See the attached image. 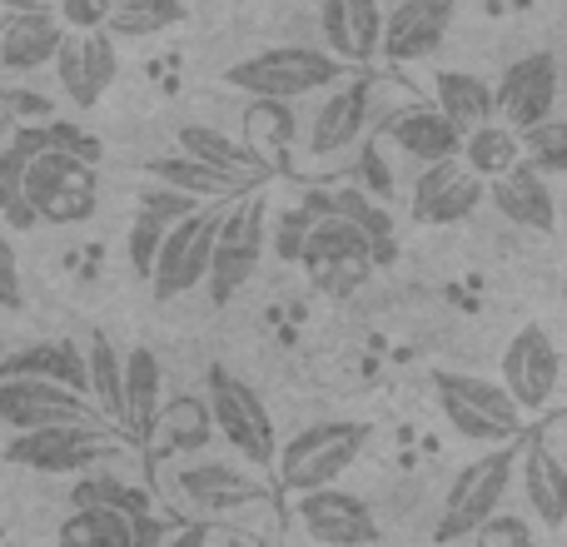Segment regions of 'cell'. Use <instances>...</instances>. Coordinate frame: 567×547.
<instances>
[{
	"label": "cell",
	"mask_w": 567,
	"mask_h": 547,
	"mask_svg": "<svg viewBox=\"0 0 567 547\" xmlns=\"http://www.w3.org/2000/svg\"><path fill=\"white\" fill-rule=\"evenodd\" d=\"M349 75H353V65H343L323 45H269L259 55L229 65L225 85L245 90L249 100H284V105H293V100L313 95V90H329Z\"/></svg>",
	"instance_id": "obj_1"
},
{
	"label": "cell",
	"mask_w": 567,
	"mask_h": 547,
	"mask_svg": "<svg viewBox=\"0 0 567 547\" xmlns=\"http://www.w3.org/2000/svg\"><path fill=\"white\" fill-rule=\"evenodd\" d=\"M369 448V423L359 419H323L309 423L303 433H293L289 443L275 448V478L279 488L289 493H309V488H329L343 473L359 463V453Z\"/></svg>",
	"instance_id": "obj_2"
},
{
	"label": "cell",
	"mask_w": 567,
	"mask_h": 547,
	"mask_svg": "<svg viewBox=\"0 0 567 547\" xmlns=\"http://www.w3.org/2000/svg\"><path fill=\"white\" fill-rule=\"evenodd\" d=\"M373 259H379V245L359 225H349L339 215H309V229H303L299 245V269L309 274V283L319 293H329V299L359 293L373 279Z\"/></svg>",
	"instance_id": "obj_3"
},
{
	"label": "cell",
	"mask_w": 567,
	"mask_h": 547,
	"mask_svg": "<svg viewBox=\"0 0 567 547\" xmlns=\"http://www.w3.org/2000/svg\"><path fill=\"white\" fill-rule=\"evenodd\" d=\"M433 393H439V409L449 419L453 433L473 443H513L523 438V409L508 399L498 379H483V373H453V369H433Z\"/></svg>",
	"instance_id": "obj_4"
},
{
	"label": "cell",
	"mask_w": 567,
	"mask_h": 547,
	"mask_svg": "<svg viewBox=\"0 0 567 547\" xmlns=\"http://www.w3.org/2000/svg\"><path fill=\"white\" fill-rule=\"evenodd\" d=\"M20 189L35 209V225H85L100 209V169L60 149H40L20 175Z\"/></svg>",
	"instance_id": "obj_5"
},
{
	"label": "cell",
	"mask_w": 567,
	"mask_h": 547,
	"mask_svg": "<svg viewBox=\"0 0 567 547\" xmlns=\"http://www.w3.org/2000/svg\"><path fill=\"white\" fill-rule=\"evenodd\" d=\"M269 245V209H265V195H239V205L219 209V229H215V249H209V303L225 309L259 269V255Z\"/></svg>",
	"instance_id": "obj_6"
},
{
	"label": "cell",
	"mask_w": 567,
	"mask_h": 547,
	"mask_svg": "<svg viewBox=\"0 0 567 547\" xmlns=\"http://www.w3.org/2000/svg\"><path fill=\"white\" fill-rule=\"evenodd\" d=\"M205 409H209V429H215L239 458H249V468H269V463H275V448H279L275 419H269L265 399H259L245 379H235L229 369H209Z\"/></svg>",
	"instance_id": "obj_7"
},
{
	"label": "cell",
	"mask_w": 567,
	"mask_h": 547,
	"mask_svg": "<svg viewBox=\"0 0 567 547\" xmlns=\"http://www.w3.org/2000/svg\"><path fill=\"white\" fill-rule=\"evenodd\" d=\"M513 458H518V453H513L508 443H498L493 453H483L468 468H458V478L449 483L443 518H439V528H433V538L453 543V538H468L478 523H488L513 488Z\"/></svg>",
	"instance_id": "obj_8"
},
{
	"label": "cell",
	"mask_w": 567,
	"mask_h": 547,
	"mask_svg": "<svg viewBox=\"0 0 567 547\" xmlns=\"http://www.w3.org/2000/svg\"><path fill=\"white\" fill-rule=\"evenodd\" d=\"M115 453L110 433L95 423H45V429H20L6 443V458L30 473H85Z\"/></svg>",
	"instance_id": "obj_9"
},
{
	"label": "cell",
	"mask_w": 567,
	"mask_h": 547,
	"mask_svg": "<svg viewBox=\"0 0 567 547\" xmlns=\"http://www.w3.org/2000/svg\"><path fill=\"white\" fill-rule=\"evenodd\" d=\"M215 229H219V205H199L195 215L175 219L159 239L155 269H150V289L159 303L179 299V293L199 289L209 269V249H215Z\"/></svg>",
	"instance_id": "obj_10"
},
{
	"label": "cell",
	"mask_w": 567,
	"mask_h": 547,
	"mask_svg": "<svg viewBox=\"0 0 567 547\" xmlns=\"http://www.w3.org/2000/svg\"><path fill=\"white\" fill-rule=\"evenodd\" d=\"M558 379H563V349L553 343V333L543 329V323H528V329L513 333L503 359H498V383L523 409V419L538 413L543 403H553Z\"/></svg>",
	"instance_id": "obj_11"
},
{
	"label": "cell",
	"mask_w": 567,
	"mask_h": 547,
	"mask_svg": "<svg viewBox=\"0 0 567 547\" xmlns=\"http://www.w3.org/2000/svg\"><path fill=\"white\" fill-rule=\"evenodd\" d=\"M558 95H563V70H558V55H553V50H533V55L513 60V65L498 75V85H493L498 120L508 130H518V135L533 125H543V120H553Z\"/></svg>",
	"instance_id": "obj_12"
},
{
	"label": "cell",
	"mask_w": 567,
	"mask_h": 547,
	"mask_svg": "<svg viewBox=\"0 0 567 547\" xmlns=\"http://www.w3.org/2000/svg\"><path fill=\"white\" fill-rule=\"evenodd\" d=\"M50 70H55V85L65 90L70 105L95 110L100 100H105V90L115 85L120 45L105 30H65L55 55H50Z\"/></svg>",
	"instance_id": "obj_13"
},
{
	"label": "cell",
	"mask_w": 567,
	"mask_h": 547,
	"mask_svg": "<svg viewBox=\"0 0 567 547\" xmlns=\"http://www.w3.org/2000/svg\"><path fill=\"white\" fill-rule=\"evenodd\" d=\"M293 518L319 547H369L379 538V523H373L369 503L359 493L339 488V483L293 493Z\"/></svg>",
	"instance_id": "obj_14"
},
{
	"label": "cell",
	"mask_w": 567,
	"mask_h": 547,
	"mask_svg": "<svg viewBox=\"0 0 567 547\" xmlns=\"http://www.w3.org/2000/svg\"><path fill=\"white\" fill-rule=\"evenodd\" d=\"M100 413L90 409L85 393L65 389L50 379H0V423L10 433L45 429V423H95Z\"/></svg>",
	"instance_id": "obj_15"
},
{
	"label": "cell",
	"mask_w": 567,
	"mask_h": 547,
	"mask_svg": "<svg viewBox=\"0 0 567 547\" xmlns=\"http://www.w3.org/2000/svg\"><path fill=\"white\" fill-rule=\"evenodd\" d=\"M483 195H488V185H483L463 159H439V165H429L419 179H413L409 215L419 219V225L449 229V225H463V219L483 205Z\"/></svg>",
	"instance_id": "obj_16"
},
{
	"label": "cell",
	"mask_w": 567,
	"mask_h": 547,
	"mask_svg": "<svg viewBox=\"0 0 567 547\" xmlns=\"http://www.w3.org/2000/svg\"><path fill=\"white\" fill-rule=\"evenodd\" d=\"M449 25H453V0H403V6H393L383 16L379 55H389L393 65L429 60L449 40Z\"/></svg>",
	"instance_id": "obj_17"
},
{
	"label": "cell",
	"mask_w": 567,
	"mask_h": 547,
	"mask_svg": "<svg viewBox=\"0 0 567 547\" xmlns=\"http://www.w3.org/2000/svg\"><path fill=\"white\" fill-rule=\"evenodd\" d=\"M483 199H488L508 225L528 229V235H558V195H553L548 175H538L528 159H518V165L503 169L498 179H488V195Z\"/></svg>",
	"instance_id": "obj_18"
},
{
	"label": "cell",
	"mask_w": 567,
	"mask_h": 547,
	"mask_svg": "<svg viewBox=\"0 0 567 547\" xmlns=\"http://www.w3.org/2000/svg\"><path fill=\"white\" fill-rule=\"evenodd\" d=\"M65 25L55 10H0V75H35L50 65Z\"/></svg>",
	"instance_id": "obj_19"
},
{
	"label": "cell",
	"mask_w": 567,
	"mask_h": 547,
	"mask_svg": "<svg viewBox=\"0 0 567 547\" xmlns=\"http://www.w3.org/2000/svg\"><path fill=\"white\" fill-rule=\"evenodd\" d=\"M513 473L523 478V498H528V513L543 523L548 533H563L567 523V468L553 453V443L543 433H533L528 448L513 458Z\"/></svg>",
	"instance_id": "obj_20"
},
{
	"label": "cell",
	"mask_w": 567,
	"mask_h": 547,
	"mask_svg": "<svg viewBox=\"0 0 567 547\" xmlns=\"http://www.w3.org/2000/svg\"><path fill=\"white\" fill-rule=\"evenodd\" d=\"M319 30L323 50L339 55L343 65H369L379 55V30H383V6L379 0H323L319 6Z\"/></svg>",
	"instance_id": "obj_21"
},
{
	"label": "cell",
	"mask_w": 567,
	"mask_h": 547,
	"mask_svg": "<svg viewBox=\"0 0 567 547\" xmlns=\"http://www.w3.org/2000/svg\"><path fill=\"white\" fill-rule=\"evenodd\" d=\"M363 125H369V85L349 75V80H339V90H329V100L313 115L309 155H319V159L339 155V149H349L363 135Z\"/></svg>",
	"instance_id": "obj_22"
},
{
	"label": "cell",
	"mask_w": 567,
	"mask_h": 547,
	"mask_svg": "<svg viewBox=\"0 0 567 547\" xmlns=\"http://www.w3.org/2000/svg\"><path fill=\"white\" fill-rule=\"evenodd\" d=\"M179 155L199 159V165L219 169V175L239 179V185H249V189H259L269 175H275L245 140L225 135V130H215V125H179Z\"/></svg>",
	"instance_id": "obj_23"
},
{
	"label": "cell",
	"mask_w": 567,
	"mask_h": 547,
	"mask_svg": "<svg viewBox=\"0 0 567 547\" xmlns=\"http://www.w3.org/2000/svg\"><path fill=\"white\" fill-rule=\"evenodd\" d=\"M120 389H125V433L150 438L165 409V369H159L155 349L135 343L130 353H120Z\"/></svg>",
	"instance_id": "obj_24"
},
{
	"label": "cell",
	"mask_w": 567,
	"mask_h": 547,
	"mask_svg": "<svg viewBox=\"0 0 567 547\" xmlns=\"http://www.w3.org/2000/svg\"><path fill=\"white\" fill-rule=\"evenodd\" d=\"M175 483L199 513H209V518H229V513H239V508L265 498L259 483L249 478V473L229 468V463H195V468H185Z\"/></svg>",
	"instance_id": "obj_25"
},
{
	"label": "cell",
	"mask_w": 567,
	"mask_h": 547,
	"mask_svg": "<svg viewBox=\"0 0 567 547\" xmlns=\"http://www.w3.org/2000/svg\"><path fill=\"white\" fill-rule=\"evenodd\" d=\"M383 135H389L409 159H419V165L458 159V145H463V135H458V130H453L433 105H409V110H399V115L383 125Z\"/></svg>",
	"instance_id": "obj_26"
},
{
	"label": "cell",
	"mask_w": 567,
	"mask_h": 547,
	"mask_svg": "<svg viewBox=\"0 0 567 547\" xmlns=\"http://www.w3.org/2000/svg\"><path fill=\"white\" fill-rule=\"evenodd\" d=\"M85 359V399L100 419L115 433H125V389H120V349L105 329H90V339L80 343Z\"/></svg>",
	"instance_id": "obj_27"
},
{
	"label": "cell",
	"mask_w": 567,
	"mask_h": 547,
	"mask_svg": "<svg viewBox=\"0 0 567 547\" xmlns=\"http://www.w3.org/2000/svg\"><path fill=\"white\" fill-rule=\"evenodd\" d=\"M433 110H439V115L449 120L458 135H468V130L498 120L493 85L483 75H473V70H443V75L433 80Z\"/></svg>",
	"instance_id": "obj_28"
},
{
	"label": "cell",
	"mask_w": 567,
	"mask_h": 547,
	"mask_svg": "<svg viewBox=\"0 0 567 547\" xmlns=\"http://www.w3.org/2000/svg\"><path fill=\"white\" fill-rule=\"evenodd\" d=\"M0 379H50V383H65V389L85 393V359H80V343H70V339L30 343V349L10 353L0 363Z\"/></svg>",
	"instance_id": "obj_29"
},
{
	"label": "cell",
	"mask_w": 567,
	"mask_h": 547,
	"mask_svg": "<svg viewBox=\"0 0 567 547\" xmlns=\"http://www.w3.org/2000/svg\"><path fill=\"white\" fill-rule=\"evenodd\" d=\"M145 175L155 179V185L185 189V195L205 199V205H219V199H239V195H249V185H239V179L219 175V169L199 165V159H189V155H159V159H145Z\"/></svg>",
	"instance_id": "obj_30"
},
{
	"label": "cell",
	"mask_w": 567,
	"mask_h": 547,
	"mask_svg": "<svg viewBox=\"0 0 567 547\" xmlns=\"http://www.w3.org/2000/svg\"><path fill=\"white\" fill-rule=\"evenodd\" d=\"M189 10L185 0H110V16H105V35L115 45L125 40H150V35H165L169 25H179Z\"/></svg>",
	"instance_id": "obj_31"
},
{
	"label": "cell",
	"mask_w": 567,
	"mask_h": 547,
	"mask_svg": "<svg viewBox=\"0 0 567 547\" xmlns=\"http://www.w3.org/2000/svg\"><path fill=\"white\" fill-rule=\"evenodd\" d=\"M458 159L488 185V179H498L503 169H513L523 159V140H518V130H508L503 120H488V125H478V130L463 135Z\"/></svg>",
	"instance_id": "obj_32"
},
{
	"label": "cell",
	"mask_w": 567,
	"mask_h": 547,
	"mask_svg": "<svg viewBox=\"0 0 567 547\" xmlns=\"http://www.w3.org/2000/svg\"><path fill=\"white\" fill-rule=\"evenodd\" d=\"M135 543V518L110 508H70L60 523L55 547H130Z\"/></svg>",
	"instance_id": "obj_33"
},
{
	"label": "cell",
	"mask_w": 567,
	"mask_h": 547,
	"mask_svg": "<svg viewBox=\"0 0 567 547\" xmlns=\"http://www.w3.org/2000/svg\"><path fill=\"white\" fill-rule=\"evenodd\" d=\"M303 209H309V215H339V219H349V225H359L363 235L373 239V245H389V235H393L389 215H383V205L369 195V189H333V195H309V199H303Z\"/></svg>",
	"instance_id": "obj_34"
},
{
	"label": "cell",
	"mask_w": 567,
	"mask_h": 547,
	"mask_svg": "<svg viewBox=\"0 0 567 547\" xmlns=\"http://www.w3.org/2000/svg\"><path fill=\"white\" fill-rule=\"evenodd\" d=\"M70 508H110V513H130V518H135V513H150V493L115 478V473L85 468L80 483L70 488Z\"/></svg>",
	"instance_id": "obj_35"
},
{
	"label": "cell",
	"mask_w": 567,
	"mask_h": 547,
	"mask_svg": "<svg viewBox=\"0 0 567 547\" xmlns=\"http://www.w3.org/2000/svg\"><path fill=\"white\" fill-rule=\"evenodd\" d=\"M245 125H249L245 130V145L255 149L269 169H275V159L293 145V110L284 105V100H255V105H249V115H245Z\"/></svg>",
	"instance_id": "obj_36"
},
{
	"label": "cell",
	"mask_w": 567,
	"mask_h": 547,
	"mask_svg": "<svg viewBox=\"0 0 567 547\" xmlns=\"http://www.w3.org/2000/svg\"><path fill=\"white\" fill-rule=\"evenodd\" d=\"M523 159H528L538 175H563L567 169V125L563 120H543V125L523 130Z\"/></svg>",
	"instance_id": "obj_37"
},
{
	"label": "cell",
	"mask_w": 567,
	"mask_h": 547,
	"mask_svg": "<svg viewBox=\"0 0 567 547\" xmlns=\"http://www.w3.org/2000/svg\"><path fill=\"white\" fill-rule=\"evenodd\" d=\"M165 413V409H159ZM209 409L199 399H179V403H169V413H165V429H159V438H169V448H205L209 443Z\"/></svg>",
	"instance_id": "obj_38"
},
{
	"label": "cell",
	"mask_w": 567,
	"mask_h": 547,
	"mask_svg": "<svg viewBox=\"0 0 567 547\" xmlns=\"http://www.w3.org/2000/svg\"><path fill=\"white\" fill-rule=\"evenodd\" d=\"M165 229H169V225H159V219L145 215V209L130 219L125 255H130V269H135L140 279H150V269H155V255H159V239H165Z\"/></svg>",
	"instance_id": "obj_39"
},
{
	"label": "cell",
	"mask_w": 567,
	"mask_h": 547,
	"mask_svg": "<svg viewBox=\"0 0 567 547\" xmlns=\"http://www.w3.org/2000/svg\"><path fill=\"white\" fill-rule=\"evenodd\" d=\"M473 547H543V538L533 533L528 518H508V513H493L488 523H478V528L468 533Z\"/></svg>",
	"instance_id": "obj_40"
},
{
	"label": "cell",
	"mask_w": 567,
	"mask_h": 547,
	"mask_svg": "<svg viewBox=\"0 0 567 547\" xmlns=\"http://www.w3.org/2000/svg\"><path fill=\"white\" fill-rule=\"evenodd\" d=\"M40 130H45V149H60V155H75V159H90V165H100V155H105V145H100L90 130L70 125V120H40Z\"/></svg>",
	"instance_id": "obj_41"
},
{
	"label": "cell",
	"mask_w": 567,
	"mask_h": 547,
	"mask_svg": "<svg viewBox=\"0 0 567 547\" xmlns=\"http://www.w3.org/2000/svg\"><path fill=\"white\" fill-rule=\"evenodd\" d=\"M199 205H205V199L185 195V189H169V185H150L145 195H140V209H145V215H155L159 225H175V219L195 215Z\"/></svg>",
	"instance_id": "obj_42"
},
{
	"label": "cell",
	"mask_w": 567,
	"mask_h": 547,
	"mask_svg": "<svg viewBox=\"0 0 567 547\" xmlns=\"http://www.w3.org/2000/svg\"><path fill=\"white\" fill-rule=\"evenodd\" d=\"M110 0H55V20L65 30H105Z\"/></svg>",
	"instance_id": "obj_43"
},
{
	"label": "cell",
	"mask_w": 567,
	"mask_h": 547,
	"mask_svg": "<svg viewBox=\"0 0 567 547\" xmlns=\"http://www.w3.org/2000/svg\"><path fill=\"white\" fill-rule=\"evenodd\" d=\"M303 229H309V209H289V215H279L275 225V255L284 259V265H299V245H303Z\"/></svg>",
	"instance_id": "obj_44"
},
{
	"label": "cell",
	"mask_w": 567,
	"mask_h": 547,
	"mask_svg": "<svg viewBox=\"0 0 567 547\" xmlns=\"http://www.w3.org/2000/svg\"><path fill=\"white\" fill-rule=\"evenodd\" d=\"M0 219H6L10 229H35V209L25 205V189H20V179H0Z\"/></svg>",
	"instance_id": "obj_45"
},
{
	"label": "cell",
	"mask_w": 567,
	"mask_h": 547,
	"mask_svg": "<svg viewBox=\"0 0 567 547\" xmlns=\"http://www.w3.org/2000/svg\"><path fill=\"white\" fill-rule=\"evenodd\" d=\"M0 309H20V265L6 229H0Z\"/></svg>",
	"instance_id": "obj_46"
},
{
	"label": "cell",
	"mask_w": 567,
	"mask_h": 547,
	"mask_svg": "<svg viewBox=\"0 0 567 547\" xmlns=\"http://www.w3.org/2000/svg\"><path fill=\"white\" fill-rule=\"evenodd\" d=\"M165 543V523L155 513H135V543L130 547H159Z\"/></svg>",
	"instance_id": "obj_47"
},
{
	"label": "cell",
	"mask_w": 567,
	"mask_h": 547,
	"mask_svg": "<svg viewBox=\"0 0 567 547\" xmlns=\"http://www.w3.org/2000/svg\"><path fill=\"white\" fill-rule=\"evenodd\" d=\"M209 543V528H205V523H185V528H165V543H159V547H205Z\"/></svg>",
	"instance_id": "obj_48"
},
{
	"label": "cell",
	"mask_w": 567,
	"mask_h": 547,
	"mask_svg": "<svg viewBox=\"0 0 567 547\" xmlns=\"http://www.w3.org/2000/svg\"><path fill=\"white\" fill-rule=\"evenodd\" d=\"M359 175H363V185H373V199H383L389 195V179H383V169H379V155H373V145L363 149V159H359Z\"/></svg>",
	"instance_id": "obj_49"
},
{
	"label": "cell",
	"mask_w": 567,
	"mask_h": 547,
	"mask_svg": "<svg viewBox=\"0 0 567 547\" xmlns=\"http://www.w3.org/2000/svg\"><path fill=\"white\" fill-rule=\"evenodd\" d=\"M0 10H55V0H0Z\"/></svg>",
	"instance_id": "obj_50"
},
{
	"label": "cell",
	"mask_w": 567,
	"mask_h": 547,
	"mask_svg": "<svg viewBox=\"0 0 567 547\" xmlns=\"http://www.w3.org/2000/svg\"><path fill=\"white\" fill-rule=\"evenodd\" d=\"M219 547H259V543L245 538V533H225V543H219Z\"/></svg>",
	"instance_id": "obj_51"
},
{
	"label": "cell",
	"mask_w": 567,
	"mask_h": 547,
	"mask_svg": "<svg viewBox=\"0 0 567 547\" xmlns=\"http://www.w3.org/2000/svg\"><path fill=\"white\" fill-rule=\"evenodd\" d=\"M0 538H6V528H0Z\"/></svg>",
	"instance_id": "obj_52"
}]
</instances>
